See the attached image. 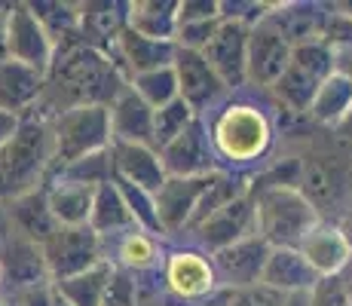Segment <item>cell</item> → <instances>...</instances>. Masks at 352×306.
Listing matches in <instances>:
<instances>
[{
	"label": "cell",
	"mask_w": 352,
	"mask_h": 306,
	"mask_svg": "<svg viewBox=\"0 0 352 306\" xmlns=\"http://www.w3.org/2000/svg\"><path fill=\"white\" fill-rule=\"evenodd\" d=\"M126 86L129 80L120 74L111 56L86 43L67 46L56 52V61L46 71L43 98L34 107V113L56 117L74 107H107Z\"/></svg>",
	"instance_id": "obj_1"
},
{
	"label": "cell",
	"mask_w": 352,
	"mask_h": 306,
	"mask_svg": "<svg viewBox=\"0 0 352 306\" xmlns=\"http://www.w3.org/2000/svg\"><path fill=\"white\" fill-rule=\"evenodd\" d=\"M208 138L218 156V168L252 175V168L270 156L276 132L261 107L248 101H230L208 122Z\"/></svg>",
	"instance_id": "obj_2"
},
{
	"label": "cell",
	"mask_w": 352,
	"mask_h": 306,
	"mask_svg": "<svg viewBox=\"0 0 352 306\" xmlns=\"http://www.w3.org/2000/svg\"><path fill=\"white\" fill-rule=\"evenodd\" d=\"M52 172V129L43 113H25L19 132L0 147V202L40 190Z\"/></svg>",
	"instance_id": "obj_3"
},
{
	"label": "cell",
	"mask_w": 352,
	"mask_h": 306,
	"mask_svg": "<svg viewBox=\"0 0 352 306\" xmlns=\"http://www.w3.org/2000/svg\"><path fill=\"white\" fill-rule=\"evenodd\" d=\"M297 156V190L322 221H337L352 206V151L331 135V144H309Z\"/></svg>",
	"instance_id": "obj_4"
},
{
	"label": "cell",
	"mask_w": 352,
	"mask_h": 306,
	"mask_svg": "<svg viewBox=\"0 0 352 306\" xmlns=\"http://www.w3.org/2000/svg\"><path fill=\"white\" fill-rule=\"evenodd\" d=\"M257 236L270 248H297L300 239L322 221L297 187H252Z\"/></svg>",
	"instance_id": "obj_5"
},
{
	"label": "cell",
	"mask_w": 352,
	"mask_h": 306,
	"mask_svg": "<svg viewBox=\"0 0 352 306\" xmlns=\"http://www.w3.org/2000/svg\"><path fill=\"white\" fill-rule=\"evenodd\" d=\"M50 129H52V172L74 160H83V156L111 147L107 107H74V111L56 113V117H50Z\"/></svg>",
	"instance_id": "obj_6"
},
{
	"label": "cell",
	"mask_w": 352,
	"mask_h": 306,
	"mask_svg": "<svg viewBox=\"0 0 352 306\" xmlns=\"http://www.w3.org/2000/svg\"><path fill=\"white\" fill-rule=\"evenodd\" d=\"M160 285H162V297H172V300H196V297H206L221 288L212 267V257L206 251L193 248V245L166 251L160 270Z\"/></svg>",
	"instance_id": "obj_7"
},
{
	"label": "cell",
	"mask_w": 352,
	"mask_h": 306,
	"mask_svg": "<svg viewBox=\"0 0 352 306\" xmlns=\"http://www.w3.org/2000/svg\"><path fill=\"white\" fill-rule=\"evenodd\" d=\"M187 236L193 239V248L206 251V254H214V251L227 248V245H233V242L257 236V212H254L252 190L236 196V199H230L227 206L214 208V212L208 217H202Z\"/></svg>",
	"instance_id": "obj_8"
},
{
	"label": "cell",
	"mask_w": 352,
	"mask_h": 306,
	"mask_svg": "<svg viewBox=\"0 0 352 306\" xmlns=\"http://www.w3.org/2000/svg\"><path fill=\"white\" fill-rule=\"evenodd\" d=\"M43 257L52 282L80 276L86 270L104 263V239L89 227H58L56 236L43 245Z\"/></svg>",
	"instance_id": "obj_9"
},
{
	"label": "cell",
	"mask_w": 352,
	"mask_h": 306,
	"mask_svg": "<svg viewBox=\"0 0 352 306\" xmlns=\"http://www.w3.org/2000/svg\"><path fill=\"white\" fill-rule=\"evenodd\" d=\"M166 178H208L218 172V156L208 138V120L196 117L178 138H172L160 151Z\"/></svg>",
	"instance_id": "obj_10"
},
{
	"label": "cell",
	"mask_w": 352,
	"mask_h": 306,
	"mask_svg": "<svg viewBox=\"0 0 352 306\" xmlns=\"http://www.w3.org/2000/svg\"><path fill=\"white\" fill-rule=\"evenodd\" d=\"M248 25L233 22V19H221L218 31L202 50V58L214 71V77L224 83V89L233 95L248 86L245 77V56H248Z\"/></svg>",
	"instance_id": "obj_11"
},
{
	"label": "cell",
	"mask_w": 352,
	"mask_h": 306,
	"mask_svg": "<svg viewBox=\"0 0 352 306\" xmlns=\"http://www.w3.org/2000/svg\"><path fill=\"white\" fill-rule=\"evenodd\" d=\"M172 71H175V80H178V98L190 107L196 117H206L208 111H214L230 95L224 89V83L208 67V61L202 58V52L178 50L175 46Z\"/></svg>",
	"instance_id": "obj_12"
},
{
	"label": "cell",
	"mask_w": 352,
	"mask_h": 306,
	"mask_svg": "<svg viewBox=\"0 0 352 306\" xmlns=\"http://www.w3.org/2000/svg\"><path fill=\"white\" fill-rule=\"evenodd\" d=\"M6 43H10V58L19 65H28L46 77V71L56 61V46L43 25L34 19L28 3H10L6 10Z\"/></svg>",
	"instance_id": "obj_13"
},
{
	"label": "cell",
	"mask_w": 352,
	"mask_h": 306,
	"mask_svg": "<svg viewBox=\"0 0 352 306\" xmlns=\"http://www.w3.org/2000/svg\"><path fill=\"white\" fill-rule=\"evenodd\" d=\"M208 178H166L162 181V187L153 193L162 239L187 236L196 208H199V199L208 187Z\"/></svg>",
	"instance_id": "obj_14"
},
{
	"label": "cell",
	"mask_w": 352,
	"mask_h": 306,
	"mask_svg": "<svg viewBox=\"0 0 352 306\" xmlns=\"http://www.w3.org/2000/svg\"><path fill=\"white\" fill-rule=\"evenodd\" d=\"M208 257H212V267L221 288L245 291L261 285L263 267H267V257H270V245L261 236H248V239L227 245V248L214 251Z\"/></svg>",
	"instance_id": "obj_15"
},
{
	"label": "cell",
	"mask_w": 352,
	"mask_h": 306,
	"mask_svg": "<svg viewBox=\"0 0 352 306\" xmlns=\"http://www.w3.org/2000/svg\"><path fill=\"white\" fill-rule=\"evenodd\" d=\"M50 267H46L43 248L34 245L22 236L12 233L10 242L0 248V297L16 294V291H28L50 285Z\"/></svg>",
	"instance_id": "obj_16"
},
{
	"label": "cell",
	"mask_w": 352,
	"mask_h": 306,
	"mask_svg": "<svg viewBox=\"0 0 352 306\" xmlns=\"http://www.w3.org/2000/svg\"><path fill=\"white\" fill-rule=\"evenodd\" d=\"M324 19H328V3H316V0H285V3H270L263 22L294 50V46L322 40Z\"/></svg>",
	"instance_id": "obj_17"
},
{
	"label": "cell",
	"mask_w": 352,
	"mask_h": 306,
	"mask_svg": "<svg viewBox=\"0 0 352 306\" xmlns=\"http://www.w3.org/2000/svg\"><path fill=\"white\" fill-rule=\"evenodd\" d=\"M288 61H291V46L261 19V22L248 31V56H245L248 86H257V89L270 92V86L285 74Z\"/></svg>",
	"instance_id": "obj_18"
},
{
	"label": "cell",
	"mask_w": 352,
	"mask_h": 306,
	"mask_svg": "<svg viewBox=\"0 0 352 306\" xmlns=\"http://www.w3.org/2000/svg\"><path fill=\"white\" fill-rule=\"evenodd\" d=\"M129 28V3L123 0H89L80 3V43L111 56V46Z\"/></svg>",
	"instance_id": "obj_19"
},
{
	"label": "cell",
	"mask_w": 352,
	"mask_h": 306,
	"mask_svg": "<svg viewBox=\"0 0 352 306\" xmlns=\"http://www.w3.org/2000/svg\"><path fill=\"white\" fill-rule=\"evenodd\" d=\"M107 126H111V144L153 147V111L129 86L107 105Z\"/></svg>",
	"instance_id": "obj_20"
},
{
	"label": "cell",
	"mask_w": 352,
	"mask_h": 306,
	"mask_svg": "<svg viewBox=\"0 0 352 306\" xmlns=\"http://www.w3.org/2000/svg\"><path fill=\"white\" fill-rule=\"evenodd\" d=\"M111 58L113 65L120 67L126 80L138 77V74L147 71H157V67L172 65L175 58V43H162V40H151V37H141L135 31H123L117 37V43L111 46Z\"/></svg>",
	"instance_id": "obj_21"
},
{
	"label": "cell",
	"mask_w": 352,
	"mask_h": 306,
	"mask_svg": "<svg viewBox=\"0 0 352 306\" xmlns=\"http://www.w3.org/2000/svg\"><path fill=\"white\" fill-rule=\"evenodd\" d=\"M300 257L313 267V273L324 278V276H340L343 267L349 263L352 251L343 242L340 230L334 227V221H319L307 236L297 245Z\"/></svg>",
	"instance_id": "obj_22"
},
{
	"label": "cell",
	"mask_w": 352,
	"mask_h": 306,
	"mask_svg": "<svg viewBox=\"0 0 352 306\" xmlns=\"http://www.w3.org/2000/svg\"><path fill=\"white\" fill-rule=\"evenodd\" d=\"M111 162H113V178L135 184V187L157 193L166 181V168H162L160 151L147 144H111Z\"/></svg>",
	"instance_id": "obj_23"
},
{
	"label": "cell",
	"mask_w": 352,
	"mask_h": 306,
	"mask_svg": "<svg viewBox=\"0 0 352 306\" xmlns=\"http://www.w3.org/2000/svg\"><path fill=\"white\" fill-rule=\"evenodd\" d=\"M111 242V257L113 267L126 270L132 276H147V273H160L162 270V239L144 233V230H129V233L117 236V239H104V245Z\"/></svg>",
	"instance_id": "obj_24"
},
{
	"label": "cell",
	"mask_w": 352,
	"mask_h": 306,
	"mask_svg": "<svg viewBox=\"0 0 352 306\" xmlns=\"http://www.w3.org/2000/svg\"><path fill=\"white\" fill-rule=\"evenodd\" d=\"M43 83L46 77L34 67L19 65L12 58L3 61L0 65V111L19 113V117L31 113L43 98Z\"/></svg>",
	"instance_id": "obj_25"
},
{
	"label": "cell",
	"mask_w": 352,
	"mask_h": 306,
	"mask_svg": "<svg viewBox=\"0 0 352 306\" xmlns=\"http://www.w3.org/2000/svg\"><path fill=\"white\" fill-rule=\"evenodd\" d=\"M6 212H10L12 233L34 242V245H40V248H43L58 230V221L50 212V202H46L43 187L31 190V193L19 196V199H12V202H6Z\"/></svg>",
	"instance_id": "obj_26"
},
{
	"label": "cell",
	"mask_w": 352,
	"mask_h": 306,
	"mask_svg": "<svg viewBox=\"0 0 352 306\" xmlns=\"http://www.w3.org/2000/svg\"><path fill=\"white\" fill-rule=\"evenodd\" d=\"M316 282L319 276L313 273V267L303 261L297 248H270L261 285L279 291V294H291V291H309Z\"/></svg>",
	"instance_id": "obj_27"
},
{
	"label": "cell",
	"mask_w": 352,
	"mask_h": 306,
	"mask_svg": "<svg viewBox=\"0 0 352 306\" xmlns=\"http://www.w3.org/2000/svg\"><path fill=\"white\" fill-rule=\"evenodd\" d=\"M129 31L162 40V43H175L178 0H129Z\"/></svg>",
	"instance_id": "obj_28"
},
{
	"label": "cell",
	"mask_w": 352,
	"mask_h": 306,
	"mask_svg": "<svg viewBox=\"0 0 352 306\" xmlns=\"http://www.w3.org/2000/svg\"><path fill=\"white\" fill-rule=\"evenodd\" d=\"M89 230L92 233H98L101 239H117V236L129 233V230H138L113 181L96 187V196H92V212H89Z\"/></svg>",
	"instance_id": "obj_29"
},
{
	"label": "cell",
	"mask_w": 352,
	"mask_h": 306,
	"mask_svg": "<svg viewBox=\"0 0 352 306\" xmlns=\"http://www.w3.org/2000/svg\"><path fill=\"white\" fill-rule=\"evenodd\" d=\"M50 212L58 221V227H89L92 212V196L96 190L83 187V184H67V181H50L43 187Z\"/></svg>",
	"instance_id": "obj_30"
},
{
	"label": "cell",
	"mask_w": 352,
	"mask_h": 306,
	"mask_svg": "<svg viewBox=\"0 0 352 306\" xmlns=\"http://www.w3.org/2000/svg\"><path fill=\"white\" fill-rule=\"evenodd\" d=\"M352 107V83L340 74H331V77L322 80V86L316 89V98L307 111V120L313 126L324 129V132H334L340 126V120L349 113Z\"/></svg>",
	"instance_id": "obj_31"
},
{
	"label": "cell",
	"mask_w": 352,
	"mask_h": 306,
	"mask_svg": "<svg viewBox=\"0 0 352 306\" xmlns=\"http://www.w3.org/2000/svg\"><path fill=\"white\" fill-rule=\"evenodd\" d=\"M43 31L50 34L56 52L67 50V46L80 43V3H67V0H37L28 3Z\"/></svg>",
	"instance_id": "obj_32"
},
{
	"label": "cell",
	"mask_w": 352,
	"mask_h": 306,
	"mask_svg": "<svg viewBox=\"0 0 352 306\" xmlns=\"http://www.w3.org/2000/svg\"><path fill=\"white\" fill-rule=\"evenodd\" d=\"M319 86H322V80H316L313 74H307L303 67H297V65H291L288 61L285 74L270 86V95H273L276 107H279L282 113L307 120V111H309V105H313L316 89H319Z\"/></svg>",
	"instance_id": "obj_33"
},
{
	"label": "cell",
	"mask_w": 352,
	"mask_h": 306,
	"mask_svg": "<svg viewBox=\"0 0 352 306\" xmlns=\"http://www.w3.org/2000/svg\"><path fill=\"white\" fill-rule=\"evenodd\" d=\"M111 276H113V263L104 261V263H98V267L86 270V273L62 278V282H52V285H56V294L62 297L67 306H101L104 303V291H107Z\"/></svg>",
	"instance_id": "obj_34"
},
{
	"label": "cell",
	"mask_w": 352,
	"mask_h": 306,
	"mask_svg": "<svg viewBox=\"0 0 352 306\" xmlns=\"http://www.w3.org/2000/svg\"><path fill=\"white\" fill-rule=\"evenodd\" d=\"M50 181H67V184H83V187H101V184L113 181V162H111V147L107 151H98V153H89L83 160H74L67 166L56 168L50 175ZM46 181V184H50ZM43 184V187H46Z\"/></svg>",
	"instance_id": "obj_35"
},
{
	"label": "cell",
	"mask_w": 352,
	"mask_h": 306,
	"mask_svg": "<svg viewBox=\"0 0 352 306\" xmlns=\"http://www.w3.org/2000/svg\"><path fill=\"white\" fill-rule=\"evenodd\" d=\"M129 89L138 95L151 111H160V107H166L168 101L178 98V80H175L172 65H166V67H157V71H147V74L132 77L129 80Z\"/></svg>",
	"instance_id": "obj_36"
},
{
	"label": "cell",
	"mask_w": 352,
	"mask_h": 306,
	"mask_svg": "<svg viewBox=\"0 0 352 306\" xmlns=\"http://www.w3.org/2000/svg\"><path fill=\"white\" fill-rule=\"evenodd\" d=\"M193 120H196V113L181 98L168 101L166 107L153 111V151H162V147L172 138H178Z\"/></svg>",
	"instance_id": "obj_37"
},
{
	"label": "cell",
	"mask_w": 352,
	"mask_h": 306,
	"mask_svg": "<svg viewBox=\"0 0 352 306\" xmlns=\"http://www.w3.org/2000/svg\"><path fill=\"white\" fill-rule=\"evenodd\" d=\"M291 65L303 67L307 74H313L316 80H324L334 74V52L316 40V43H303V46H294L291 50Z\"/></svg>",
	"instance_id": "obj_38"
},
{
	"label": "cell",
	"mask_w": 352,
	"mask_h": 306,
	"mask_svg": "<svg viewBox=\"0 0 352 306\" xmlns=\"http://www.w3.org/2000/svg\"><path fill=\"white\" fill-rule=\"evenodd\" d=\"M101 306H138V276L113 267V276L107 282L104 303Z\"/></svg>",
	"instance_id": "obj_39"
},
{
	"label": "cell",
	"mask_w": 352,
	"mask_h": 306,
	"mask_svg": "<svg viewBox=\"0 0 352 306\" xmlns=\"http://www.w3.org/2000/svg\"><path fill=\"white\" fill-rule=\"evenodd\" d=\"M322 43L328 46L331 52L352 46V19L343 16L334 3H328V19H324V28H322Z\"/></svg>",
	"instance_id": "obj_40"
},
{
	"label": "cell",
	"mask_w": 352,
	"mask_h": 306,
	"mask_svg": "<svg viewBox=\"0 0 352 306\" xmlns=\"http://www.w3.org/2000/svg\"><path fill=\"white\" fill-rule=\"evenodd\" d=\"M309 303L313 306H349L346 291H343V278L340 276H324L313 285L309 291Z\"/></svg>",
	"instance_id": "obj_41"
},
{
	"label": "cell",
	"mask_w": 352,
	"mask_h": 306,
	"mask_svg": "<svg viewBox=\"0 0 352 306\" xmlns=\"http://www.w3.org/2000/svg\"><path fill=\"white\" fill-rule=\"evenodd\" d=\"M208 19H221V0H178V25Z\"/></svg>",
	"instance_id": "obj_42"
},
{
	"label": "cell",
	"mask_w": 352,
	"mask_h": 306,
	"mask_svg": "<svg viewBox=\"0 0 352 306\" xmlns=\"http://www.w3.org/2000/svg\"><path fill=\"white\" fill-rule=\"evenodd\" d=\"M227 306H282V294L267 285H254L245 291H233Z\"/></svg>",
	"instance_id": "obj_43"
},
{
	"label": "cell",
	"mask_w": 352,
	"mask_h": 306,
	"mask_svg": "<svg viewBox=\"0 0 352 306\" xmlns=\"http://www.w3.org/2000/svg\"><path fill=\"white\" fill-rule=\"evenodd\" d=\"M19 122H22V117L19 113H10V111H0V147L6 144V141L12 138V135L19 132Z\"/></svg>",
	"instance_id": "obj_44"
},
{
	"label": "cell",
	"mask_w": 352,
	"mask_h": 306,
	"mask_svg": "<svg viewBox=\"0 0 352 306\" xmlns=\"http://www.w3.org/2000/svg\"><path fill=\"white\" fill-rule=\"evenodd\" d=\"M334 71L352 83V46H346V50H334Z\"/></svg>",
	"instance_id": "obj_45"
},
{
	"label": "cell",
	"mask_w": 352,
	"mask_h": 306,
	"mask_svg": "<svg viewBox=\"0 0 352 306\" xmlns=\"http://www.w3.org/2000/svg\"><path fill=\"white\" fill-rule=\"evenodd\" d=\"M331 135H334V138L340 141L343 147H349V151H352V107H349V113L340 120V126H337Z\"/></svg>",
	"instance_id": "obj_46"
},
{
	"label": "cell",
	"mask_w": 352,
	"mask_h": 306,
	"mask_svg": "<svg viewBox=\"0 0 352 306\" xmlns=\"http://www.w3.org/2000/svg\"><path fill=\"white\" fill-rule=\"evenodd\" d=\"M334 227L340 230L343 242H346V248L352 251V206H349V208H346V212H343L340 217H337V221H334Z\"/></svg>",
	"instance_id": "obj_47"
},
{
	"label": "cell",
	"mask_w": 352,
	"mask_h": 306,
	"mask_svg": "<svg viewBox=\"0 0 352 306\" xmlns=\"http://www.w3.org/2000/svg\"><path fill=\"white\" fill-rule=\"evenodd\" d=\"M12 236V223H10V212H6V202H0V248L10 242Z\"/></svg>",
	"instance_id": "obj_48"
},
{
	"label": "cell",
	"mask_w": 352,
	"mask_h": 306,
	"mask_svg": "<svg viewBox=\"0 0 352 306\" xmlns=\"http://www.w3.org/2000/svg\"><path fill=\"white\" fill-rule=\"evenodd\" d=\"M309 291H291V294H282V306H313L309 303Z\"/></svg>",
	"instance_id": "obj_49"
},
{
	"label": "cell",
	"mask_w": 352,
	"mask_h": 306,
	"mask_svg": "<svg viewBox=\"0 0 352 306\" xmlns=\"http://www.w3.org/2000/svg\"><path fill=\"white\" fill-rule=\"evenodd\" d=\"M10 10V6H6ZM6 10L0 12V65L10 61V43H6Z\"/></svg>",
	"instance_id": "obj_50"
},
{
	"label": "cell",
	"mask_w": 352,
	"mask_h": 306,
	"mask_svg": "<svg viewBox=\"0 0 352 306\" xmlns=\"http://www.w3.org/2000/svg\"><path fill=\"white\" fill-rule=\"evenodd\" d=\"M340 278H343V291H346V300H349V306H352V276H349V273H340Z\"/></svg>",
	"instance_id": "obj_51"
},
{
	"label": "cell",
	"mask_w": 352,
	"mask_h": 306,
	"mask_svg": "<svg viewBox=\"0 0 352 306\" xmlns=\"http://www.w3.org/2000/svg\"><path fill=\"white\" fill-rule=\"evenodd\" d=\"M334 6L343 12V16H349V19H352V0H340V3H334Z\"/></svg>",
	"instance_id": "obj_52"
},
{
	"label": "cell",
	"mask_w": 352,
	"mask_h": 306,
	"mask_svg": "<svg viewBox=\"0 0 352 306\" xmlns=\"http://www.w3.org/2000/svg\"><path fill=\"white\" fill-rule=\"evenodd\" d=\"M343 273H349V276H352V257H349V263H346V267H343Z\"/></svg>",
	"instance_id": "obj_53"
},
{
	"label": "cell",
	"mask_w": 352,
	"mask_h": 306,
	"mask_svg": "<svg viewBox=\"0 0 352 306\" xmlns=\"http://www.w3.org/2000/svg\"><path fill=\"white\" fill-rule=\"evenodd\" d=\"M6 6H10V3H0V12H3V10H6Z\"/></svg>",
	"instance_id": "obj_54"
},
{
	"label": "cell",
	"mask_w": 352,
	"mask_h": 306,
	"mask_svg": "<svg viewBox=\"0 0 352 306\" xmlns=\"http://www.w3.org/2000/svg\"><path fill=\"white\" fill-rule=\"evenodd\" d=\"M0 306H3V303H0Z\"/></svg>",
	"instance_id": "obj_55"
}]
</instances>
